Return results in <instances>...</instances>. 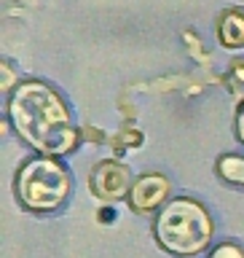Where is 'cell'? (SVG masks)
<instances>
[{
	"mask_svg": "<svg viewBox=\"0 0 244 258\" xmlns=\"http://www.w3.org/2000/svg\"><path fill=\"white\" fill-rule=\"evenodd\" d=\"M6 116L16 135L43 156H67L80 143L67 102L43 81H19L8 94Z\"/></svg>",
	"mask_w": 244,
	"mask_h": 258,
	"instance_id": "cell-1",
	"label": "cell"
},
{
	"mask_svg": "<svg viewBox=\"0 0 244 258\" xmlns=\"http://www.w3.org/2000/svg\"><path fill=\"white\" fill-rule=\"evenodd\" d=\"M153 234H156L161 250L180 258H191L209 247L215 234V221L199 199L172 197L156 213Z\"/></svg>",
	"mask_w": 244,
	"mask_h": 258,
	"instance_id": "cell-2",
	"label": "cell"
},
{
	"mask_svg": "<svg viewBox=\"0 0 244 258\" xmlns=\"http://www.w3.org/2000/svg\"><path fill=\"white\" fill-rule=\"evenodd\" d=\"M72 191V175L56 156L35 153L16 169L14 194L16 202L35 215L59 210Z\"/></svg>",
	"mask_w": 244,
	"mask_h": 258,
	"instance_id": "cell-3",
	"label": "cell"
},
{
	"mask_svg": "<svg viewBox=\"0 0 244 258\" xmlns=\"http://www.w3.org/2000/svg\"><path fill=\"white\" fill-rule=\"evenodd\" d=\"M134 185V175L126 164H121L118 159H102L97 161L89 172V191L102 202H121L129 197Z\"/></svg>",
	"mask_w": 244,
	"mask_h": 258,
	"instance_id": "cell-4",
	"label": "cell"
},
{
	"mask_svg": "<svg viewBox=\"0 0 244 258\" xmlns=\"http://www.w3.org/2000/svg\"><path fill=\"white\" fill-rule=\"evenodd\" d=\"M169 194H172V180L161 172H145L140 177H134V185L129 191V210L137 215H150V213H158L161 207L167 205Z\"/></svg>",
	"mask_w": 244,
	"mask_h": 258,
	"instance_id": "cell-5",
	"label": "cell"
},
{
	"mask_svg": "<svg viewBox=\"0 0 244 258\" xmlns=\"http://www.w3.org/2000/svg\"><path fill=\"white\" fill-rule=\"evenodd\" d=\"M217 40H220L223 48H236L244 46V11L241 8H228V11L220 14L217 19Z\"/></svg>",
	"mask_w": 244,
	"mask_h": 258,
	"instance_id": "cell-6",
	"label": "cell"
},
{
	"mask_svg": "<svg viewBox=\"0 0 244 258\" xmlns=\"http://www.w3.org/2000/svg\"><path fill=\"white\" fill-rule=\"evenodd\" d=\"M215 172L220 180L244 188V156H239V153H223L215 164Z\"/></svg>",
	"mask_w": 244,
	"mask_h": 258,
	"instance_id": "cell-7",
	"label": "cell"
},
{
	"mask_svg": "<svg viewBox=\"0 0 244 258\" xmlns=\"http://www.w3.org/2000/svg\"><path fill=\"white\" fill-rule=\"evenodd\" d=\"M209 258H244V250L239 245H233V242H223V245H217Z\"/></svg>",
	"mask_w": 244,
	"mask_h": 258,
	"instance_id": "cell-8",
	"label": "cell"
},
{
	"mask_svg": "<svg viewBox=\"0 0 244 258\" xmlns=\"http://www.w3.org/2000/svg\"><path fill=\"white\" fill-rule=\"evenodd\" d=\"M233 135H236V140L244 145V100L239 102L236 116H233Z\"/></svg>",
	"mask_w": 244,
	"mask_h": 258,
	"instance_id": "cell-9",
	"label": "cell"
},
{
	"mask_svg": "<svg viewBox=\"0 0 244 258\" xmlns=\"http://www.w3.org/2000/svg\"><path fill=\"white\" fill-rule=\"evenodd\" d=\"M0 68H3V92H14V73H11V64L8 62H3L0 64Z\"/></svg>",
	"mask_w": 244,
	"mask_h": 258,
	"instance_id": "cell-10",
	"label": "cell"
},
{
	"mask_svg": "<svg viewBox=\"0 0 244 258\" xmlns=\"http://www.w3.org/2000/svg\"><path fill=\"white\" fill-rule=\"evenodd\" d=\"M231 78L236 81V89H241V84H244V59H236V62H233Z\"/></svg>",
	"mask_w": 244,
	"mask_h": 258,
	"instance_id": "cell-11",
	"label": "cell"
},
{
	"mask_svg": "<svg viewBox=\"0 0 244 258\" xmlns=\"http://www.w3.org/2000/svg\"><path fill=\"white\" fill-rule=\"evenodd\" d=\"M113 215H116V213H113V210L108 207V210H100V221L105 223V221H113Z\"/></svg>",
	"mask_w": 244,
	"mask_h": 258,
	"instance_id": "cell-12",
	"label": "cell"
}]
</instances>
